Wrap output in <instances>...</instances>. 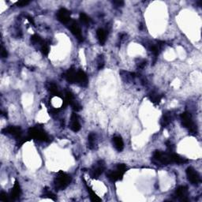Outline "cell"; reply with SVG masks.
<instances>
[{"label":"cell","mask_w":202,"mask_h":202,"mask_svg":"<svg viewBox=\"0 0 202 202\" xmlns=\"http://www.w3.org/2000/svg\"><path fill=\"white\" fill-rule=\"evenodd\" d=\"M71 183V177L67 173L63 172L62 170H60L57 174L56 177L54 180V184L56 190H62L66 189Z\"/></svg>","instance_id":"1"},{"label":"cell","mask_w":202,"mask_h":202,"mask_svg":"<svg viewBox=\"0 0 202 202\" xmlns=\"http://www.w3.org/2000/svg\"><path fill=\"white\" fill-rule=\"evenodd\" d=\"M28 136L31 137V139H37V140H39V141H49V137L47 134V133L43 129L37 127L29 128V130H28Z\"/></svg>","instance_id":"2"},{"label":"cell","mask_w":202,"mask_h":202,"mask_svg":"<svg viewBox=\"0 0 202 202\" xmlns=\"http://www.w3.org/2000/svg\"><path fill=\"white\" fill-rule=\"evenodd\" d=\"M181 120L182 124H183V126L185 128L188 129L192 134H197V127H196L194 122H193V119H192V116L190 113L183 112L181 114Z\"/></svg>","instance_id":"3"},{"label":"cell","mask_w":202,"mask_h":202,"mask_svg":"<svg viewBox=\"0 0 202 202\" xmlns=\"http://www.w3.org/2000/svg\"><path fill=\"white\" fill-rule=\"evenodd\" d=\"M105 163L104 160H98L96 164H93L92 168L89 170V174L92 178H98L105 170Z\"/></svg>","instance_id":"4"},{"label":"cell","mask_w":202,"mask_h":202,"mask_svg":"<svg viewBox=\"0 0 202 202\" xmlns=\"http://www.w3.org/2000/svg\"><path fill=\"white\" fill-rule=\"evenodd\" d=\"M153 158L156 161L159 162L161 164H164V165H167V164L172 163L170 153H167L160 151V150H157V151H155L154 154H153Z\"/></svg>","instance_id":"5"},{"label":"cell","mask_w":202,"mask_h":202,"mask_svg":"<svg viewBox=\"0 0 202 202\" xmlns=\"http://www.w3.org/2000/svg\"><path fill=\"white\" fill-rule=\"evenodd\" d=\"M186 176L187 179L190 182V183L193 185H197L200 182V174H198L197 170L192 167H188L186 169Z\"/></svg>","instance_id":"6"},{"label":"cell","mask_w":202,"mask_h":202,"mask_svg":"<svg viewBox=\"0 0 202 202\" xmlns=\"http://www.w3.org/2000/svg\"><path fill=\"white\" fill-rule=\"evenodd\" d=\"M57 19L62 24L68 25L72 20L71 17V12L65 8H62L57 12Z\"/></svg>","instance_id":"7"},{"label":"cell","mask_w":202,"mask_h":202,"mask_svg":"<svg viewBox=\"0 0 202 202\" xmlns=\"http://www.w3.org/2000/svg\"><path fill=\"white\" fill-rule=\"evenodd\" d=\"M68 25H69V28L71 29L73 35L75 36L76 38H77L80 42L83 41V37H82V34H81V28H80L78 24L77 23V21H74V20H71V21L69 23Z\"/></svg>","instance_id":"8"},{"label":"cell","mask_w":202,"mask_h":202,"mask_svg":"<svg viewBox=\"0 0 202 202\" xmlns=\"http://www.w3.org/2000/svg\"><path fill=\"white\" fill-rule=\"evenodd\" d=\"M175 196L182 201H188V189L186 186H179L175 190Z\"/></svg>","instance_id":"9"},{"label":"cell","mask_w":202,"mask_h":202,"mask_svg":"<svg viewBox=\"0 0 202 202\" xmlns=\"http://www.w3.org/2000/svg\"><path fill=\"white\" fill-rule=\"evenodd\" d=\"M75 83L78 84L82 87L87 86L88 84V77L87 74L81 70L77 71V75H76Z\"/></svg>","instance_id":"10"},{"label":"cell","mask_w":202,"mask_h":202,"mask_svg":"<svg viewBox=\"0 0 202 202\" xmlns=\"http://www.w3.org/2000/svg\"><path fill=\"white\" fill-rule=\"evenodd\" d=\"M2 133L8 134L17 138H20L21 136V129L19 127H14V126H10L2 130Z\"/></svg>","instance_id":"11"},{"label":"cell","mask_w":202,"mask_h":202,"mask_svg":"<svg viewBox=\"0 0 202 202\" xmlns=\"http://www.w3.org/2000/svg\"><path fill=\"white\" fill-rule=\"evenodd\" d=\"M124 173H122V171L118 170V169H116L115 170H109L107 173V178L111 182H117L118 180H121L122 178Z\"/></svg>","instance_id":"12"},{"label":"cell","mask_w":202,"mask_h":202,"mask_svg":"<svg viewBox=\"0 0 202 202\" xmlns=\"http://www.w3.org/2000/svg\"><path fill=\"white\" fill-rule=\"evenodd\" d=\"M70 128L74 132H78L81 130V124L79 122V118L76 113H73L71 117Z\"/></svg>","instance_id":"13"},{"label":"cell","mask_w":202,"mask_h":202,"mask_svg":"<svg viewBox=\"0 0 202 202\" xmlns=\"http://www.w3.org/2000/svg\"><path fill=\"white\" fill-rule=\"evenodd\" d=\"M21 186H20L19 183L18 181H15L14 185V187L12 188V190H11V197L13 200H16L18 197L21 196Z\"/></svg>","instance_id":"14"},{"label":"cell","mask_w":202,"mask_h":202,"mask_svg":"<svg viewBox=\"0 0 202 202\" xmlns=\"http://www.w3.org/2000/svg\"><path fill=\"white\" fill-rule=\"evenodd\" d=\"M76 75H77V71H76V70L74 67H71V68H70L68 71H67L65 77L69 83L73 84V83H75Z\"/></svg>","instance_id":"15"},{"label":"cell","mask_w":202,"mask_h":202,"mask_svg":"<svg viewBox=\"0 0 202 202\" xmlns=\"http://www.w3.org/2000/svg\"><path fill=\"white\" fill-rule=\"evenodd\" d=\"M113 144H114L115 149L118 152H122L124 148V143H123L122 139L121 137L116 136L113 137Z\"/></svg>","instance_id":"16"},{"label":"cell","mask_w":202,"mask_h":202,"mask_svg":"<svg viewBox=\"0 0 202 202\" xmlns=\"http://www.w3.org/2000/svg\"><path fill=\"white\" fill-rule=\"evenodd\" d=\"M97 36L100 44L101 45H104L106 41H107V32H106L104 28H99V29H97Z\"/></svg>","instance_id":"17"},{"label":"cell","mask_w":202,"mask_h":202,"mask_svg":"<svg viewBox=\"0 0 202 202\" xmlns=\"http://www.w3.org/2000/svg\"><path fill=\"white\" fill-rule=\"evenodd\" d=\"M171 120H172V114L170 112L165 113L161 119V126L163 127H166L171 122Z\"/></svg>","instance_id":"18"},{"label":"cell","mask_w":202,"mask_h":202,"mask_svg":"<svg viewBox=\"0 0 202 202\" xmlns=\"http://www.w3.org/2000/svg\"><path fill=\"white\" fill-rule=\"evenodd\" d=\"M48 90H49L50 92L52 93L53 96L61 97V93L59 92V91H58V86H57V85L55 84V83H52V82L49 83V84H48Z\"/></svg>","instance_id":"19"},{"label":"cell","mask_w":202,"mask_h":202,"mask_svg":"<svg viewBox=\"0 0 202 202\" xmlns=\"http://www.w3.org/2000/svg\"><path fill=\"white\" fill-rule=\"evenodd\" d=\"M84 183H85V186H86L87 191H88V193H89L90 200H91L92 201H94V202H99V201H101V199H100V197H99L98 196H97V194H96L95 192L93 191V190H92L91 188H90L89 186H88V185L86 184V183H85V182H84Z\"/></svg>","instance_id":"20"},{"label":"cell","mask_w":202,"mask_h":202,"mask_svg":"<svg viewBox=\"0 0 202 202\" xmlns=\"http://www.w3.org/2000/svg\"><path fill=\"white\" fill-rule=\"evenodd\" d=\"M171 155V160H172V163H176V164H184L187 162V160H186L183 157H180L179 155L176 154L174 153H170Z\"/></svg>","instance_id":"21"},{"label":"cell","mask_w":202,"mask_h":202,"mask_svg":"<svg viewBox=\"0 0 202 202\" xmlns=\"http://www.w3.org/2000/svg\"><path fill=\"white\" fill-rule=\"evenodd\" d=\"M148 97H149L150 100H151L152 102L155 104H160V101H161L162 97L160 95V94H158V93H157V92L150 93Z\"/></svg>","instance_id":"22"},{"label":"cell","mask_w":202,"mask_h":202,"mask_svg":"<svg viewBox=\"0 0 202 202\" xmlns=\"http://www.w3.org/2000/svg\"><path fill=\"white\" fill-rule=\"evenodd\" d=\"M96 138H97V136L94 133H91V134L88 135V148L90 149H93L95 148V144H96Z\"/></svg>","instance_id":"23"},{"label":"cell","mask_w":202,"mask_h":202,"mask_svg":"<svg viewBox=\"0 0 202 202\" xmlns=\"http://www.w3.org/2000/svg\"><path fill=\"white\" fill-rule=\"evenodd\" d=\"M41 50L43 55H46V56L48 55V54H49V45H48V43L44 41L43 44L41 45Z\"/></svg>","instance_id":"24"},{"label":"cell","mask_w":202,"mask_h":202,"mask_svg":"<svg viewBox=\"0 0 202 202\" xmlns=\"http://www.w3.org/2000/svg\"><path fill=\"white\" fill-rule=\"evenodd\" d=\"M66 100L67 102L68 103V104L71 105L73 102L75 101V98H74V96L71 91H66Z\"/></svg>","instance_id":"25"},{"label":"cell","mask_w":202,"mask_h":202,"mask_svg":"<svg viewBox=\"0 0 202 202\" xmlns=\"http://www.w3.org/2000/svg\"><path fill=\"white\" fill-rule=\"evenodd\" d=\"M104 55H99L98 58H97V68L98 70H101L104 68Z\"/></svg>","instance_id":"26"},{"label":"cell","mask_w":202,"mask_h":202,"mask_svg":"<svg viewBox=\"0 0 202 202\" xmlns=\"http://www.w3.org/2000/svg\"><path fill=\"white\" fill-rule=\"evenodd\" d=\"M31 41L35 43V44H40L41 45L43 44V42H44V41L41 39V37L39 35H37V34H34V35H32V37H31Z\"/></svg>","instance_id":"27"},{"label":"cell","mask_w":202,"mask_h":202,"mask_svg":"<svg viewBox=\"0 0 202 202\" xmlns=\"http://www.w3.org/2000/svg\"><path fill=\"white\" fill-rule=\"evenodd\" d=\"M80 20L81 21V22L84 23V24H89L90 21H91L89 17L87 14H84V13H81L80 14Z\"/></svg>","instance_id":"28"},{"label":"cell","mask_w":202,"mask_h":202,"mask_svg":"<svg viewBox=\"0 0 202 202\" xmlns=\"http://www.w3.org/2000/svg\"><path fill=\"white\" fill-rule=\"evenodd\" d=\"M44 196H45V197H48V198L51 199V200H56V197H55V194L51 193V192H50L49 190H45V191H44Z\"/></svg>","instance_id":"29"},{"label":"cell","mask_w":202,"mask_h":202,"mask_svg":"<svg viewBox=\"0 0 202 202\" xmlns=\"http://www.w3.org/2000/svg\"><path fill=\"white\" fill-rule=\"evenodd\" d=\"M71 105V107H72L73 110H74V111H76V112H77V111H79L81 109V106L80 105V104L77 103V101H76V100L74 101V102H73Z\"/></svg>","instance_id":"30"},{"label":"cell","mask_w":202,"mask_h":202,"mask_svg":"<svg viewBox=\"0 0 202 202\" xmlns=\"http://www.w3.org/2000/svg\"><path fill=\"white\" fill-rule=\"evenodd\" d=\"M116 169H118V170H120V171H122V172L125 174L126 171L127 170V167L124 164H118V165H117V167H116Z\"/></svg>","instance_id":"31"},{"label":"cell","mask_w":202,"mask_h":202,"mask_svg":"<svg viewBox=\"0 0 202 202\" xmlns=\"http://www.w3.org/2000/svg\"><path fill=\"white\" fill-rule=\"evenodd\" d=\"M0 200L4 202H7L9 200V197H8V195L6 194V193H5V192H1V193H0Z\"/></svg>","instance_id":"32"},{"label":"cell","mask_w":202,"mask_h":202,"mask_svg":"<svg viewBox=\"0 0 202 202\" xmlns=\"http://www.w3.org/2000/svg\"><path fill=\"white\" fill-rule=\"evenodd\" d=\"M1 56H2L3 58H7V56H8V53H7L6 50L4 48L3 46L1 47Z\"/></svg>","instance_id":"33"},{"label":"cell","mask_w":202,"mask_h":202,"mask_svg":"<svg viewBox=\"0 0 202 202\" xmlns=\"http://www.w3.org/2000/svg\"><path fill=\"white\" fill-rule=\"evenodd\" d=\"M166 144H167V148H168L169 151H170V153H173V150H174V144L170 142V141H167V142H166Z\"/></svg>","instance_id":"34"},{"label":"cell","mask_w":202,"mask_h":202,"mask_svg":"<svg viewBox=\"0 0 202 202\" xmlns=\"http://www.w3.org/2000/svg\"><path fill=\"white\" fill-rule=\"evenodd\" d=\"M146 66V61L144 59H141V61H139V62L137 63V67L140 69H143Z\"/></svg>","instance_id":"35"},{"label":"cell","mask_w":202,"mask_h":202,"mask_svg":"<svg viewBox=\"0 0 202 202\" xmlns=\"http://www.w3.org/2000/svg\"><path fill=\"white\" fill-rule=\"evenodd\" d=\"M29 3V2L28 1H19V2H18L16 3V5L18 6H25L26 5H28V4Z\"/></svg>","instance_id":"36"},{"label":"cell","mask_w":202,"mask_h":202,"mask_svg":"<svg viewBox=\"0 0 202 202\" xmlns=\"http://www.w3.org/2000/svg\"><path fill=\"white\" fill-rule=\"evenodd\" d=\"M112 3L116 6H122L124 5V2L123 1H113Z\"/></svg>","instance_id":"37"},{"label":"cell","mask_w":202,"mask_h":202,"mask_svg":"<svg viewBox=\"0 0 202 202\" xmlns=\"http://www.w3.org/2000/svg\"><path fill=\"white\" fill-rule=\"evenodd\" d=\"M27 18H28V21H29L31 24H32V25H34V24H35V23H34V21H33V18H32V17L28 16V17H27Z\"/></svg>","instance_id":"38"}]
</instances>
